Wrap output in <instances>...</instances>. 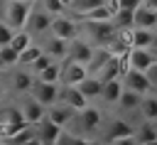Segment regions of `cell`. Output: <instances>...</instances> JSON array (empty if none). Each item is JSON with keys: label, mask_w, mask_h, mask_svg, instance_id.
Wrapping results in <instances>:
<instances>
[{"label": "cell", "mask_w": 157, "mask_h": 145, "mask_svg": "<svg viewBox=\"0 0 157 145\" xmlns=\"http://www.w3.org/2000/svg\"><path fill=\"white\" fill-rule=\"evenodd\" d=\"M32 81H34V76H32L29 71H12V76H10V86H12V91H20V93L29 91Z\"/></svg>", "instance_id": "obj_25"}, {"label": "cell", "mask_w": 157, "mask_h": 145, "mask_svg": "<svg viewBox=\"0 0 157 145\" xmlns=\"http://www.w3.org/2000/svg\"><path fill=\"white\" fill-rule=\"evenodd\" d=\"M110 57H113V52H110L108 47H96L93 54H91V59H88V64H86V66H88V74H98V69H101Z\"/></svg>", "instance_id": "obj_24"}, {"label": "cell", "mask_w": 157, "mask_h": 145, "mask_svg": "<svg viewBox=\"0 0 157 145\" xmlns=\"http://www.w3.org/2000/svg\"><path fill=\"white\" fill-rule=\"evenodd\" d=\"M140 93H135V91H130V88H123V93H120V98H118V103H115V108L118 111H123V113H130V111H137L140 108Z\"/></svg>", "instance_id": "obj_21"}, {"label": "cell", "mask_w": 157, "mask_h": 145, "mask_svg": "<svg viewBox=\"0 0 157 145\" xmlns=\"http://www.w3.org/2000/svg\"><path fill=\"white\" fill-rule=\"evenodd\" d=\"M105 145H108V143H105Z\"/></svg>", "instance_id": "obj_46"}, {"label": "cell", "mask_w": 157, "mask_h": 145, "mask_svg": "<svg viewBox=\"0 0 157 145\" xmlns=\"http://www.w3.org/2000/svg\"><path fill=\"white\" fill-rule=\"evenodd\" d=\"M123 76L120 79H110V81H105L103 84V88H101V101L105 103V106H115L118 103V98H120V93H123Z\"/></svg>", "instance_id": "obj_17"}, {"label": "cell", "mask_w": 157, "mask_h": 145, "mask_svg": "<svg viewBox=\"0 0 157 145\" xmlns=\"http://www.w3.org/2000/svg\"><path fill=\"white\" fill-rule=\"evenodd\" d=\"M86 76H88V66H86V64L74 61V59H66V61L61 64V84L76 86V84H81Z\"/></svg>", "instance_id": "obj_12"}, {"label": "cell", "mask_w": 157, "mask_h": 145, "mask_svg": "<svg viewBox=\"0 0 157 145\" xmlns=\"http://www.w3.org/2000/svg\"><path fill=\"white\" fill-rule=\"evenodd\" d=\"M0 143H5V140H2V135H0Z\"/></svg>", "instance_id": "obj_44"}, {"label": "cell", "mask_w": 157, "mask_h": 145, "mask_svg": "<svg viewBox=\"0 0 157 145\" xmlns=\"http://www.w3.org/2000/svg\"><path fill=\"white\" fill-rule=\"evenodd\" d=\"M20 145H42L37 138H29V140H25V143H20Z\"/></svg>", "instance_id": "obj_38"}, {"label": "cell", "mask_w": 157, "mask_h": 145, "mask_svg": "<svg viewBox=\"0 0 157 145\" xmlns=\"http://www.w3.org/2000/svg\"><path fill=\"white\" fill-rule=\"evenodd\" d=\"M39 5H42L49 15H61V12H66V10H69L61 0H39Z\"/></svg>", "instance_id": "obj_32"}, {"label": "cell", "mask_w": 157, "mask_h": 145, "mask_svg": "<svg viewBox=\"0 0 157 145\" xmlns=\"http://www.w3.org/2000/svg\"><path fill=\"white\" fill-rule=\"evenodd\" d=\"M42 52H44V49H42V44H34V42H32L27 49H22V52H20V64L29 66V64H32V61H34V59L42 54Z\"/></svg>", "instance_id": "obj_30"}, {"label": "cell", "mask_w": 157, "mask_h": 145, "mask_svg": "<svg viewBox=\"0 0 157 145\" xmlns=\"http://www.w3.org/2000/svg\"><path fill=\"white\" fill-rule=\"evenodd\" d=\"M132 27H145V29H157V10L140 5L132 12Z\"/></svg>", "instance_id": "obj_16"}, {"label": "cell", "mask_w": 157, "mask_h": 145, "mask_svg": "<svg viewBox=\"0 0 157 145\" xmlns=\"http://www.w3.org/2000/svg\"><path fill=\"white\" fill-rule=\"evenodd\" d=\"M0 145H7V143H0Z\"/></svg>", "instance_id": "obj_45"}, {"label": "cell", "mask_w": 157, "mask_h": 145, "mask_svg": "<svg viewBox=\"0 0 157 145\" xmlns=\"http://www.w3.org/2000/svg\"><path fill=\"white\" fill-rule=\"evenodd\" d=\"M32 128H34V138H37L42 145H56V140H59V135H61V130H64L61 125H56V123L49 120L47 116L39 118Z\"/></svg>", "instance_id": "obj_8"}, {"label": "cell", "mask_w": 157, "mask_h": 145, "mask_svg": "<svg viewBox=\"0 0 157 145\" xmlns=\"http://www.w3.org/2000/svg\"><path fill=\"white\" fill-rule=\"evenodd\" d=\"M132 12H135V10H120V7H115L110 20H113V25H115L118 29H123V32H125V29H132Z\"/></svg>", "instance_id": "obj_27"}, {"label": "cell", "mask_w": 157, "mask_h": 145, "mask_svg": "<svg viewBox=\"0 0 157 145\" xmlns=\"http://www.w3.org/2000/svg\"><path fill=\"white\" fill-rule=\"evenodd\" d=\"M32 34L27 32V29H15V34H12V39H10V47L12 49H17V52H22V49H27L29 44H32Z\"/></svg>", "instance_id": "obj_29"}, {"label": "cell", "mask_w": 157, "mask_h": 145, "mask_svg": "<svg viewBox=\"0 0 157 145\" xmlns=\"http://www.w3.org/2000/svg\"><path fill=\"white\" fill-rule=\"evenodd\" d=\"M125 61H128V69L145 71L155 61V54H152V49H145V47H130L125 52Z\"/></svg>", "instance_id": "obj_11"}, {"label": "cell", "mask_w": 157, "mask_h": 145, "mask_svg": "<svg viewBox=\"0 0 157 145\" xmlns=\"http://www.w3.org/2000/svg\"><path fill=\"white\" fill-rule=\"evenodd\" d=\"M42 49L52 57V59H56V61H61V59H66V52H69V42L66 39H59V37H54V34H49V39L42 44Z\"/></svg>", "instance_id": "obj_19"}, {"label": "cell", "mask_w": 157, "mask_h": 145, "mask_svg": "<svg viewBox=\"0 0 157 145\" xmlns=\"http://www.w3.org/2000/svg\"><path fill=\"white\" fill-rule=\"evenodd\" d=\"M0 69H5V61H2V57H0Z\"/></svg>", "instance_id": "obj_42"}, {"label": "cell", "mask_w": 157, "mask_h": 145, "mask_svg": "<svg viewBox=\"0 0 157 145\" xmlns=\"http://www.w3.org/2000/svg\"><path fill=\"white\" fill-rule=\"evenodd\" d=\"M52 61H56V59H52V57H49L47 52H42V54H39V57H37V59H34V61L29 64V69H32V74H37V71H42L44 66H49Z\"/></svg>", "instance_id": "obj_33"}, {"label": "cell", "mask_w": 157, "mask_h": 145, "mask_svg": "<svg viewBox=\"0 0 157 145\" xmlns=\"http://www.w3.org/2000/svg\"><path fill=\"white\" fill-rule=\"evenodd\" d=\"M93 49H96V47H93L88 39H83V37L78 34L76 39H71V42H69V52H66V59H74V61L88 64V59H91Z\"/></svg>", "instance_id": "obj_13"}, {"label": "cell", "mask_w": 157, "mask_h": 145, "mask_svg": "<svg viewBox=\"0 0 157 145\" xmlns=\"http://www.w3.org/2000/svg\"><path fill=\"white\" fill-rule=\"evenodd\" d=\"M66 128H69L71 133L81 135V138H88V140H93V135H98V133L103 130V116H101V111H98V108H93V106H86V108L76 111L74 120H71Z\"/></svg>", "instance_id": "obj_1"}, {"label": "cell", "mask_w": 157, "mask_h": 145, "mask_svg": "<svg viewBox=\"0 0 157 145\" xmlns=\"http://www.w3.org/2000/svg\"><path fill=\"white\" fill-rule=\"evenodd\" d=\"M34 79H42V81H49V84H59L61 81V64L59 61H52L49 66H44L42 71H37Z\"/></svg>", "instance_id": "obj_26"}, {"label": "cell", "mask_w": 157, "mask_h": 145, "mask_svg": "<svg viewBox=\"0 0 157 145\" xmlns=\"http://www.w3.org/2000/svg\"><path fill=\"white\" fill-rule=\"evenodd\" d=\"M137 145H157V140H147V143H137Z\"/></svg>", "instance_id": "obj_40"}, {"label": "cell", "mask_w": 157, "mask_h": 145, "mask_svg": "<svg viewBox=\"0 0 157 145\" xmlns=\"http://www.w3.org/2000/svg\"><path fill=\"white\" fill-rule=\"evenodd\" d=\"M61 2H64V5H66V7H69V5H71V2H74V0H61Z\"/></svg>", "instance_id": "obj_41"}, {"label": "cell", "mask_w": 157, "mask_h": 145, "mask_svg": "<svg viewBox=\"0 0 157 145\" xmlns=\"http://www.w3.org/2000/svg\"><path fill=\"white\" fill-rule=\"evenodd\" d=\"M44 116H47L49 120H54L56 125L66 128V125L74 120V116H76V108H71V106H69V103H64V101H54L52 106H47Z\"/></svg>", "instance_id": "obj_10"}, {"label": "cell", "mask_w": 157, "mask_h": 145, "mask_svg": "<svg viewBox=\"0 0 157 145\" xmlns=\"http://www.w3.org/2000/svg\"><path fill=\"white\" fill-rule=\"evenodd\" d=\"M17 108H20V113H22V118H25V123L27 125H34L39 118H44V106L32 96V93H22V98H20V103H17Z\"/></svg>", "instance_id": "obj_7"}, {"label": "cell", "mask_w": 157, "mask_h": 145, "mask_svg": "<svg viewBox=\"0 0 157 145\" xmlns=\"http://www.w3.org/2000/svg\"><path fill=\"white\" fill-rule=\"evenodd\" d=\"M0 57H2L5 66H15V64H20V52L12 49L10 44H2V47H0Z\"/></svg>", "instance_id": "obj_31"}, {"label": "cell", "mask_w": 157, "mask_h": 145, "mask_svg": "<svg viewBox=\"0 0 157 145\" xmlns=\"http://www.w3.org/2000/svg\"><path fill=\"white\" fill-rule=\"evenodd\" d=\"M27 93H32V96H34V98L47 108V106H52L54 101H59V84H49V81L34 79Z\"/></svg>", "instance_id": "obj_6"}, {"label": "cell", "mask_w": 157, "mask_h": 145, "mask_svg": "<svg viewBox=\"0 0 157 145\" xmlns=\"http://www.w3.org/2000/svg\"><path fill=\"white\" fill-rule=\"evenodd\" d=\"M29 12H32V0H5L2 5V20L12 29H25Z\"/></svg>", "instance_id": "obj_3"}, {"label": "cell", "mask_w": 157, "mask_h": 145, "mask_svg": "<svg viewBox=\"0 0 157 145\" xmlns=\"http://www.w3.org/2000/svg\"><path fill=\"white\" fill-rule=\"evenodd\" d=\"M12 34H15V29H12V27L2 20V22H0V47H2V44H10Z\"/></svg>", "instance_id": "obj_34"}, {"label": "cell", "mask_w": 157, "mask_h": 145, "mask_svg": "<svg viewBox=\"0 0 157 145\" xmlns=\"http://www.w3.org/2000/svg\"><path fill=\"white\" fill-rule=\"evenodd\" d=\"M135 140L137 143H147V140H157V120H145L140 125H135Z\"/></svg>", "instance_id": "obj_22"}, {"label": "cell", "mask_w": 157, "mask_h": 145, "mask_svg": "<svg viewBox=\"0 0 157 145\" xmlns=\"http://www.w3.org/2000/svg\"><path fill=\"white\" fill-rule=\"evenodd\" d=\"M152 54H155V59H157V47H152Z\"/></svg>", "instance_id": "obj_43"}, {"label": "cell", "mask_w": 157, "mask_h": 145, "mask_svg": "<svg viewBox=\"0 0 157 145\" xmlns=\"http://www.w3.org/2000/svg\"><path fill=\"white\" fill-rule=\"evenodd\" d=\"M130 37V47H145V49H152L155 44V29H145V27H132L128 32Z\"/></svg>", "instance_id": "obj_18"}, {"label": "cell", "mask_w": 157, "mask_h": 145, "mask_svg": "<svg viewBox=\"0 0 157 145\" xmlns=\"http://www.w3.org/2000/svg\"><path fill=\"white\" fill-rule=\"evenodd\" d=\"M52 17L54 15H49L42 5H32V12H29V17H27V22H25V29L32 34V37H39V34H47L49 32V25H52Z\"/></svg>", "instance_id": "obj_5"}, {"label": "cell", "mask_w": 157, "mask_h": 145, "mask_svg": "<svg viewBox=\"0 0 157 145\" xmlns=\"http://www.w3.org/2000/svg\"><path fill=\"white\" fill-rule=\"evenodd\" d=\"M76 86H78V91H81V93H83V96L88 98V103H91L93 98H98V96H101V88H103V81H101L98 76H93V74H88V76H86V79H83L81 84H76Z\"/></svg>", "instance_id": "obj_20"}, {"label": "cell", "mask_w": 157, "mask_h": 145, "mask_svg": "<svg viewBox=\"0 0 157 145\" xmlns=\"http://www.w3.org/2000/svg\"><path fill=\"white\" fill-rule=\"evenodd\" d=\"M132 133H135V125H130L125 118H110V120L103 125V138H105V143L113 140V138L132 135Z\"/></svg>", "instance_id": "obj_15"}, {"label": "cell", "mask_w": 157, "mask_h": 145, "mask_svg": "<svg viewBox=\"0 0 157 145\" xmlns=\"http://www.w3.org/2000/svg\"><path fill=\"white\" fill-rule=\"evenodd\" d=\"M145 74H147V79H150V86H152V91L157 88V59L145 69Z\"/></svg>", "instance_id": "obj_35"}, {"label": "cell", "mask_w": 157, "mask_h": 145, "mask_svg": "<svg viewBox=\"0 0 157 145\" xmlns=\"http://www.w3.org/2000/svg\"><path fill=\"white\" fill-rule=\"evenodd\" d=\"M108 145H137V140H135V135H123V138L108 140Z\"/></svg>", "instance_id": "obj_37"}, {"label": "cell", "mask_w": 157, "mask_h": 145, "mask_svg": "<svg viewBox=\"0 0 157 145\" xmlns=\"http://www.w3.org/2000/svg\"><path fill=\"white\" fill-rule=\"evenodd\" d=\"M108 0H74L71 5H69V10L74 12V15H86L88 10H93V7H98V5H105Z\"/></svg>", "instance_id": "obj_28"}, {"label": "cell", "mask_w": 157, "mask_h": 145, "mask_svg": "<svg viewBox=\"0 0 157 145\" xmlns=\"http://www.w3.org/2000/svg\"><path fill=\"white\" fill-rule=\"evenodd\" d=\"M83 39H88L93 47H105L115 34L118 27L113 25V20H78Z\"/></svg>", "instance_id": "obj_2"}, {"label": "cell", "mask_w": 157, "mask_h": 145, "mask_svg": "<svg viewBox=\"0 0 157 145\" xmlns=\"http://www.w3.org/2000/svg\"><path fill=\"white\" fill-rule=\"evenodd\" d=\"M59 101L69 103V106L76 108V111H81V108L88 106V98L78 91V86H71V84H61V86H59Z\"/></svg>", "instance_id": "obj_14"}, {"label": "cell", "mask_w": 157, "mask_h": 145, "mask_svg": "<svg viewBox=\"0 0 157 145\" xmlns=\"http://www.w3.org/2000/svg\"><path fill=\"white\" fill-rule=\"evenodd\" d=\"M140 116L145 118V120H157V93H145L142 98H140Z\"/></svg>", "instance_id": "obj_23"}, {"label": "cell", "mask_w": 157, "mask_h": 145, "mask_svg": "<svg viewBox=\"0 0 157 145\" xmlns=\"http://www.w3.org/2000/svg\"><path fill=\"white\" fill-rule=\"evenodd\" d=\"M142 5H147V7H152V10H157V0H142Z\"/></svg>", "instance_id": "obj_39"}, {"label": "cell", "mask_w": 157, "mask_h": 145, "mask_svg": "<svg viewBox=\"0 0 157 145\" xmlns=\"http://www.w3.org/2000/svg\"><path fill=\"white\" fill-rule=\"evenodd\" d=\"M142 5V0H115V7L120 10H137Z\"/></svg>", "instance_id": "obj_36"}, {"label": "cell", "mask_w": 157, "mask_h": 145, "mask_svg": "<svg viewBox=\"0 0 157 145\" xmlns=\"http://www.w3.org/2000/svg\"><path fill=\"white\" fill-rule=\"evenodd\" d=\"M123 86L130 88V91H135V93H140V96H145V93L152 91L147 74L145 71H137V69H125L123 71Z\"/></svg>", "instance_id": "obj_9"}, {"label": "cell", "mask_w": 157, "mask_h": 145, "mask_svg": "<svg viewBox=\"0 0 157 145\" xmlns=\"http://www.w3.org/2000/svg\"><path fill=\"white\" fill-rule=\"evenodd\" d=\"M47 34H54V37H59V39H66V42H71V39H76L78 34H81V25L74 20V17H69V15H54L52 17V25H49V32Z\"/></svg>", "instance_id": "obj_4"}]
</instances>
